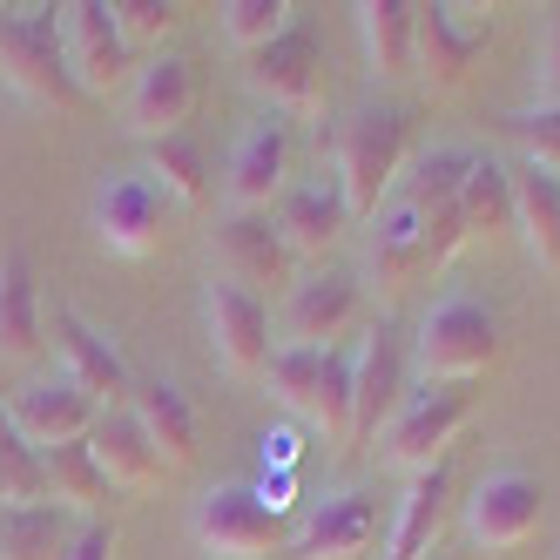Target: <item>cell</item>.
<instances>
[{
	"label": "cell",
	"mask_w": 560,
	"mask_h": 560,
	"mask_svg": "<svg viewBox=\"0 0 560 560\" xmlns=\"http://www.w3.org/2000/svg\"><path fill=\"white\" fill-rule=\"evenodd\" d=\"M406 142H412V115L406 108H358L351 122L331 136V176L345 189L351 217H378V203L406 176Z\"/></svg>",
	"instance_id": "obj_1"
},
{
	"label": "cell",
	"mask_w": 560,
	"mask_h": 560,
	"mask_svg": "<svg viewBox=\"0 0 560 560\" xmlns=\"http://www.w3.org/2000/svg\"><path fill=\"white\" fill-rule=\"evenodd\" d=\"M466 244L459 236V217L453 210H412L406 196H385L378 217H372V236H365V270H372V291L398 298V291H412L425 270H439L453 250Z\"/></svg>",
	"instance_id": "obj_2"
},
{
	"label": "cell",
	"mask_w": 560,
	"mask_h": 560,
	"mask_svg": "<svg viewBox=\"0 0 560 560\" xmlns=\"http://www.w3.org/2000/svg\"><path fill=\"white\" fill-rule=\"evenodd\" d=\"M493 358H500V317L466 291L439 298L412 338V365L425 372V385H466L493 372Z\"/></svg>",
	"instance_id": "obj_3"
},
{
	"label": "cell",
	"mask_w": 560,
	"mask_h": 560,
	"mask_svg": "<svg viewBox=\"0 0 560 560\" xmlns=\"http://www.w3.org/2000/svg\"><path fill=\"white\" fill-rule=\"evenodd\" d=\"M264 385L325 439H345L351 446V351L345 345H325V351L277 345L270 365H264Z\"/></svg>",
	"instance_id": "obj_4"
},
{
	"label": "cell",
	"mask_w": 560,
	"mask_h": 560,
	"mask_svg": "<svg viewBox=\"0 0 560 560\" xmlns=\"http://www.w3.org/2000/svg\"><path fill=\"white\" fill-rule=\"evenodd\" d=\"M0 74L42 108H82V82L68 74V55H61V21L55 8H27V14H8L0 21Z\"/></svg>",
	"instance_id": "obj_5"
},
{
	"label": "cell",
	"mask_w": 560,
	"mask_h": 560,
	"mask_svg": "<svg viewBox=\"0 0 560 560\" xmlns=\"http://www.w3.org/2000/svg\"><path fill=\"white\" fill-rule=\"evenodd\" d=\"M459 425H466V385H419V392L398 398V412L385 419L378 453H385V466H398L412 479V472L446 459Z\"/></svg>",
	"instance_id": "obj_6"
},
{
	"label": "cell",
	"mask_w": 560,
	"mask_h": 560,
	"mask_svg": "<svg viewBox=\"0 0 560 560\" xmlns=\"http://www.w3.org/2000/svg\"><path fill=\"white\" fill-rule=\"evenodd\" d=\"M189 534L210 560H264V553L284 547V520H277L270 500L250 493V487H217V493L196 500Z\"/></svg>",
	"instance_id": "obj_7"
},
{
	"label": "cell",
	"mask_w": 560,
	"mask_h": 560,
	"mask_svg": "<svg viewBox=\"0 0 560 560\" xmlns=\"http://www.w3.org/2000/svg\"><path fill=\"white\" fill-rule=\"evenodd\" d=\"M406 331L392 325H372L351 351V446H378L385 419L398 412V398H406Z\"/></svg>",
	"instance_id": "obj_8"
},
{
	"label": "cell",
	"mask_w": 560,
	"mask_h": 560,
	"mask_svg": "<svg viewBox=\"0 0 560 560\" xmlns=\"http://www.w3.org/2000/svg\"><path fill=\"white\" fill-rule=\"evenodd\" d=\"M55 21H61V55H68V74L82 82V95H89V102L136 82V55H129L122 34H115V21H108L102 0H68V8H55Z\"/></svg>",
	"instance_id": "obj_9"
},
{
	"label": "cell",
	"mask_w": 560,
	"mask_h": 560,
	"mask_svg": "<svg viewBox=\"0 0 560 560\" xmlns=\"http://www.w3.org/2000/svg\"><path fill=\"white\" fill-rule=\"evenodd\" d=\"M298 257H291V244H284V230H277V217L270 210H230L223 223H217V277H230V284H244L250 298H264V291H291L298 284Z\"/></svg>",
	"instance_id": "obj_10"
},
{
	"label": "cell",
	"mask_w": 560,
	"mask_h": 560,
	"mask_svg": "<svg viewBox=\"0 0 560 560\" xmlns=\"http://www.w3.org/2000/svg\"><path fill=\"white\" fill-rule=\"evenodd\" d=\"M250 89L270 95V108L317 122L325 115V48H317L311 27H284L270 48L250 55Z\"/></svg>",
	"instance_id": "obj_11"
},
{
	"label": "cell",
	"mask_w": 560,
	"mask_h": 560,
	"mask_svg": "<svg viewBox=\"0 0 560 560\" xmlns=\"http://www.w3.org/2000/svg\"><path fill=\"white\" fill-rule=\"evenodd\" d=\"M8 425L27 439L34 453H55V446H74V439H89L95 432V419H102V406L74 385L68 372H55V378H27L8 406Z\"/></svg>",
	"instance_id": "obj_12"
},
{
	"label": "cell",
	"mask_w": 560,
	"mask_h": 560,
	"mask_svg": "<svg viewBox=\"0 0 560 560\" xmlns=\"http://www.w3.org/2000/svg\"><path fill=\"white\" fill-rule=\"evenodd\" d=\"M358 311H365V298H358V277L345 270H317V277H298V284L284 291V304H277V338L284 345H304V351H325L338 345Z\"/></svg>",
	"instance_id": "obj_13"
},
{
	"label": "cell",
	"mask_w": 560,
	"mask_h": 560,
	"mask_svg": "<svg viewBox=\"0 0 560 560\" xmlns=\"http://www.w3.org/2000/svg\"><path fill=\"white\" fill-rule=\"evenodd\" d=\"M203 325H210V345L223 358V372L236 378H264L270 365V304L250 298L244 284H230V277H210V291H203Z\"/></svg>",
	"instance_id": "obj_14"
},
{
	"label": "cell",
	"mask_w": 560,
	"mask_h": 560,
	"mask_svg": "<svg viewBox=\"0 0 560 560\" xmlns=\"http://www.w3.org/2000/svg\"><path fill=\"white\" fill-rule=\"evenodd\" d=\"M189 115H196V68L183 55H149L136 82L122 89V129L142 142H163L189 129Z\"/></svg>",
	"instance_id": "obj_15"
},
{
	"label": "cell",
	"mask_w": 560,
	"mask_h": 560,
	"mask_svg": "<svg viewBox=\"0 0 560 560\" xmlns=\"http://www.w3.org/2000/svg\"><path fill=\"white\" fill-rule=\"evenodd\" d=\"M540 513H547L540 479L506 466V472H487V479L472 487V500H466V534H472V547L506 553V547H520V540H534Z\"/></svg>",
	"instance_id": "obj_16"
},
{
	"label": "cell",
	"mask_w": 560,
	"mask_h": 560,
	"mask_svg": "<svg viewBox=\"0 0 560 560\" xmlns=\"http://www.w3.org/2000/svg\"><path fill=\"white\" fill-rule=\"evenodd\" d=\"M493 48V21H466V8H419V34H412V68L425 74V89H459L472 61Z\"/></svg>",
	"instance_id": "obj_17"
},
{
	"label": "cell",
	"mask_w": 560,
	"mask_h": 560,
	"mask_svg": "<svg viewBox=\"0 0 560 560\" xmlns=\"http://www.w3.org/2000/svg\"><path fill=\"white\" fill-rule=\"evenodd\" d=\"M55 345H61L68 378L82 385L102 412H115V406H129V398H136L122 351H115V345H108V331H102V325H89V317L74 311V304H55Z\"/></svg>",
	"instance_id": "obj_18"
},
{
	"label": "cell",
	"mask_w": 560,
	"mask_h": 560,
	"mask_svg": "<svg viewBox=\"0 0 560 560\" xmlns=\"http://www.w3.org/2000/svg\"><path fill=\"white\" fill-rule=\"evenodd\" d=\"M270 217H277V230H284L291 257H325L338 236L358 223L331 170H317V176H291V189L277 196V210H270Z\"/></svg>",
	"instance_id": "obj_19"
},
{
	"label": "cell",
	"mask_w": 560,
	"mask_h": 560,
	"mask_svg": "<svg viewBox=\"0 0 560 560\" xmlns=\"http://www.w3.org/2000/svg\"><path fill=\"white\" fill-rule=\"evenodd\" d=\"M291 189V136L284 122H250L230 149V170H223V196L230 210H277V196Z\"/></svg>",
	"instance_id": "obj_20"
},
{
	"label": "cell",
	"mask_w": 560,
	"mask_h": 560,
	"mask_svg": "<svg viewBox=\"0 0 560 560\" xmlns=\"http://www.w3.org/2000/svg\"><path fill=\"white\" fill-rule=\"evenodd\" d=\"M95 244L108 257H149L163 250V189L149 176H115L95 196Z\"/></svg>",
	"instance_id": "obj_21"
},
{
	"label": "cell",
	"mask_w": 560,
	"mask_h": 560,
	"mask_svg": "<svg viewBox=\"0 0 560 560\" xmlns=\"http://www.w3.org/2000/svg\"><path fill=\"white\" fill-rule=\"evenodd\" d=\"M372 540H378V500L351 487V493H331L311 513V527L291 540V553L298 560H358Z\"/></svg>",
	"instance_id": "obj_22"
},
{
	"label": "cell",
	"mask_w": 560,
	"mask_h": 560,
	"mask_svg": "<svg viewBox=\"0 0 560 560\" xmlns=\"http://www.w3.org/2000/svg\"><path fill=\"white\" fill-rule=\"evenodd\" d=\"M446 500H453V466H446V459L425 466V472H412L378 560H425L432 540H439V527H446Z\"/></svg>",
	"instance_id": "obj_23"
},
{
	"label": "cell",
	"mask_w": 560,
	"mask_h": 560,
	"mask_svg": "<svg viewBox=\"0 0 560 560\" xmlns=\"http://www.w3.org/2000/svg\"><path fill=\"white\" fill-rule=\"evenodd\" d=\"M513 230L520 244H527V257L540 270L560 277V176L534 170V163H513Z\"/></svg>",
	"instance_id": "obj_24"
},
{
	"label": "cell",
	"mask_w": 560,
	"mask_h": 560,
	"mask_svg": "<svg viewBox=\"0 0 560 560\" xmlns=\"http://www.w3.org/2000/svg\"><path fill=\"white\" fill-rule=\"evenodd\" d=\"M129 412H136V425L149 432V446H155V459H163V472H176V466L196 459V412H189V398H183L176 378L136 385Z\"/></svg>",
	"instance_id": "obj_25"
},
{
	"label": "cell",
	"mask_w": 560,
	"mask_h": 560,
	"mask_svg": "<svg viewBox=\"0 0 560 560\" xmlns=\"http://www.w3.org/2000/svg\"><path fill=\"white\" fill-rule=\"evenodd\" d=\"M89 453H95V466L108 472V487H155V479H163V459H155L149 432L136 425V412H129V406H115V412H102V419H95Z\"/></svg>",
	"instance_id": "obj_26"
},
{
	"label": "cell",
	"mask_w": 560,
	"mask_h": 560,
	"mask_svg": "<svg viewBox=\"0 0 560 560\" xmlns=\"http://www.w3.org/2000/svg\"><path fill=\"white\" fill-rule=\"evenodd\" d=\"M42 351V291H34V264L27 250L0 257V365Z\"/></svg>",
	"instance_id": "obj_27"
},
{
	"label": "cell",
	"mask_w": 560,
	"mask_h": 560,
	"mask_svg": "<svg viewBox=\"0 0 560 560\" xmlns=\"http://www.w3.org/2000/svg\"><path fill=\"white\" fill-rule=\"evenodd\" d=\"M82 513H68L55 500H34V506H0V560H61Z\"/></svg>",
	"instance_id": "obj_28"
},
{
	"label": "cell",
	"mask_w": 560,
	"mask_h": 560,
	"mask_svg": "<svg viewBox=\"0 0 560 560\" xmlns=\"http://www.w3.org/2000/svg\"><path fill=\"white\" fill-rule=\"evenodd\" d=\"M358 42H365L372 74H412V34H419V8L412 0H358Z\"/></svg>",
	"instance_id": "obj_29"
},
{
	"label": "cell",
	"mask_w": 560,
	"mask_h": 560,
	"mask_svg": "<svg viewBox=\"0 0 560 560\" xmlns=\"http://www.w3.org/2000/svg\"><path fill=\"white\" fill-rule=\"evenodd\" d=\"M453 217H459V236H466V244L513 230V176H506V163H487V155H472V170H466V183H459Z\"/></svg>",
	"instance_id": "obj_30"
},
{
	"label": "cell",
	"mask_w": 560,
	"mask_h": 560,
	"mask_svg": "<svg viewBox=\"0 0 560 560\" xmlns=\"http://www.w3.org/2000/svg\"><path fill=\"white\" fill-rule=\"evenodd\" d=\"M42 466H48V500L55 506H68V513H82V520H102V506H108V472L95 466V453H89V439H74V446H55V453H42Z\"/></svg>",
	"instance_id": "obj_31"
},
{
	"label": "cell",
	"mask_w": 560,
	"mask_h": 560,
	"mask_svg": "<svg viewBox=\"0 0 560 560\" xmlns=\"http://www.w3.org/2000/svg\"><path fill=\"white\" fill-rule=\"evenodd\" d=\"M149 183H163V196H176L183 210H203L210 189H217L210 183V155H203V142H196L189 129L149 142Z\"/></svg>",
	"instance_id": "obj_32"
},
{
	"label": "cell",
	"mask_w": 560,
	"mask_h": 560,
	"mask_svg": "<svg viewBox=\"0 0 560 560\" xmlns=\"http://www.w3.org/2000/svg\"><path fill=\"white\" fill-rule=\"evenodd\" d=\"M466 170H472V155H466V149H425L419 163H412L406 176H398V189H392V196H406L412 210L439 217V210H453V203H459Z\"/></svg>",
	"instance_id": "obj_33"
},
{
	"label": "cell",
	"mask_w": 560,
	"mask_h": 560,
	"mask_svg": "<svg viewBox=\"0 0 560 560\" xmlns=\"http://www.w3.org/2000/svg\"><path fill=\"white\" fill-rule=\"evenodd\" d=\"M34 500H48V466L0 412V506H34Z\"/></svg>",
	"instance_id": "obj_34"
},
{
	"label": "cell",
	"mask_w": 560,
	"mask_h": 560,
	"mask_svg": "<svg viewBox=\"0 0 560 560\" xmlns=\"http://www.w3.org/2000/svg\"><path fill=\"white\" fill-rule=\"evenodd\" d=\"M217 27H223L230 48L257 55V48H270L277 34L291 27V8H284V0H223V8H217Z\"/></svg>",
	"instance_id": "obj_35"
},
{
	"label": "cell",
	"mask_w": 560,
	"mask_h": 560,
	"mask_svg": "<svg viewBox=\"0 0 560 560\" xmlns=\"http://www.w3.org/2000/svg\"><path fill=\"white\" fill-rule=\"evenodd\" d=\"M506 136L520 142V155H527L534 170L560 176V108H513L506 115Z\"/></svg>",
	"instance_id": "obj_36"
},
{
	"label": "cell",
	"mask_w": 560,
	"mask_h": 560,
	"mask_svg": "<svg viewBox=\"0 0 560 560\" xmlns=\"http://www.w3.org/2000/svg\"><path fill=\"white\" fill-rule=\"evenodd\" d=\"M108 21L129 42V55H136V48H155L176 27V8H170V0H108Z\"/></svg>",
	"instance_id": "obj_37"
},
{
	"label": "cell",
	"mask_w": 560,
	"mask_h": 560,
	"mask_svg": "<svg viewBox=\"0 0 560 560\" xmlns=\"http://www.w3.org/2000/svg\"><path fill=\"white\" fill-rule=\"evenodd\" d=\"M534 108H560V21L547 27L540 61H534Z\"/></svg>",
	"instance_id": "obj_38"
},
{
	"label": "cell",
	"mask_w": 560,
	"mask_h": 560,
	"mask_svg": "<svg viewBox=\"0 0 560 560\" xmlns=\"http://www.w3.org/2000/svg\"><path fill=\"white\" fill-rule=\"evenodd\" d=\"M61 560H115V527H108V520H82Z\"/></svg>",
	"instance_id": "obj_39"
},
{
	"label": "cell",
	"mask_w": 560,
	"mask_h": 560,
	"mask_svg": "<svg viewBox=\"0 0 560 560\" xmlns=\"http://www.w3.org/2000/svg\"><path fill=\"white\" fill-rule=\"evenodd\" d=\"M425 560H439V553H425Z\"/></svg>",
	"instance_id": "obj_40"
}]
</instances>
